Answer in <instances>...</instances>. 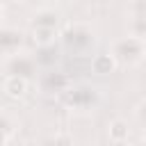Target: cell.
Instances as JSON below:
<instances>
[{"mask_svg":"<svg viewBox=\"0 0 146 146\" xmlns=\"http://www.w3.org/2000/svg\"><path fill=\"white\" fill-rule=\"evenodd\" d=\"M41 146H75V137L71 132H55L50 139H46Z\"/></svg>","mask_w":146,"mask_h":146,"instance_id":"cell-14","label":"cell"},{"mask_svg":"<svg viewBox=\"0 0 146 146\" xmlns=\"http://www.w3.org/2000/svg\"><path fill=\"white\" fill-rule=\"evenodd\" d=\"M91 68H94V73H98V75H107V73H112V71L116 68V62H114V57H112L110 52H100V55H96V57L91 59Z\"/></svg>","mask_w":146,"mask_h":146,"instance_id":"cell-11","label":"cell"},{"mask_svg":"<svg viewBox=\"0 0 146 146\" xmlns=\"http://www.w3.org/2000/svg\"><path fill=\"white\" fill-rule=\"evenodd\" d=\"M18 125H21L18 116L11 110L0 107V146H7V141L18 132Z\"/></svg>","mask_w":146,"mask_h":146,"instance_id":"cell-7","label":"cell"},{"mask_svg":"<svg viewBox=\"0 0 146 146\" xmlns=\"http://www.w3.org/2000/svg\"><path fill=\"white\" fill-rule=\"evenodd\" d=\"M125 144H128V146H144V139H141V137H139V139H137V141H125Z\"/></svg>","mask_w":146,"mask_h":146,"instance_id":"cell-17","label":"cell"},{"mask_svg":"<svg viewBox=\"0 0 146 146\" xmlns=\"http://www.w3.org/2000/svg\"><path fill=\"white\" fill-rule=\"evenodd\" d=\"M2 68H5V75H14V78H23V80L32 82L36 78L39 64H36L34 55H30L27 50H18L14 55L2 57Z\"/></svg>","mask_w":146,"mask_h":146,"instance_id":"cell-3","label":"cell"},{"mask_svg":"<svg viewBox=\"0 0 146 146\" xmlns=\"http://www.w3.org/2000/svg\"><path fill=\"white\" fill-rule=\"evenodd\" d=\"M2 18H5V2L0 0V25H2Z\"/></svg>","mask_w":146,"mask_h":146,"instance_id":"cell-18","label":"cell"},{"mask_svg":"<svg viewBox=\"0 0 146 146\" xmlns=\"http://www.w3.org/2000/svg\"><path fill=\"white\" fill-rule=\"evenodd\" d=\"M43 87H50L48 91H64L66 89V78L62 75V73H48L46 78H43Z\"/></svg>","mask_w":146,"mask_h":146,"instance_id":"cell-13","label":"cell"},{"mask_svg":"<svg viewBox=\"0 0 146 146\" xmlns=\"http://www.w3.org/2000/svg\"><path fill=\"white\" fill-rule=\"evenodd\" d=\"M128 16H146V0H128Z\"/></svg>","mask_w":146,"mask_h":146,"instance_id":"cell-15","label":"cell"},{"mask_svg":"<svg viewBox=\"0 0 146 146\" xmlns=\"http://www.w3.org/2000/svg\"><path fill=\"white\" fill-rule=\"evenodd\" d=\"M27 87H30V82L27 80H23V78H14V75H5V80H2V91H5V96H9V98H23L25 94H27Z\"/></svg>","mask_w":146,"mask_h":146,"instance_id":"cell-9","label":"cell"},{"mask_svg":"<svg viewBox=\"0 0 146 146\" xmlns=\"http://www.w3.org/2000/svg\"><path fill=\"white\" fill-rule=\"evenodd\" d=\"M25 39H27L25 30L14 25H0V57L25 50Z\"/></svg>","mask_w":146,"mask_h":146,"instance_id":"cell-5","label":"cell"},{"mask_svg":"<svg viewBox=\"0 0 146 146\" xmlns=\"http://www.w3.org/2000/svg\"><path fill=\"white\" fill-rule=\"evenodd\" d=\"M16 2H23V0H16Z\"/></svg>","mask_w":146,"mask_h":146,"instance_id":"cell-20","label":"cell"},{"mask_svg":"<svg viewBox=\"0 0 146 146\" xmlns=\"http://www.w3.org/2000/svg\"><path fill=\"white\" fill-rule=\"evenodd\" d=\"M50 2H64V0H50Z\"/></svg>","mask_w":146,"mask_h":146,"instance_id":"cell-19","label":"cell"},{"mask_svg":"<svg viewBox=\"0 0 146 146\" xmlns=\"http://www.w3.org/2000/svg\"><path fill=\"white\" fill-rule=\"evenodd\" d=\"M59 39L64 41L66 48L75 50V52H82L87 48H91L96 43V34L91 30L89 23H68L64 30H59Z\"/></svg>","mask_w":146,"mask_h":146,"instance_id":"cell-4","label":"cell"},{"mask_svg":"<svg viewBox=\"0 0 146 146\" xmlns=\"http://www.w3.org/2000/svg\"><path fill=\"white\" fill-rule=\"evenodd\" d=\"M59 11L57 9H50V7H43V9H36L32 16H30V30H39V27H46V30H59Z\"/></svg>","mask_w":146,"mask_h":146,"instance_id":"cell-6","label":"cell"},{"mask_svg":"<svg viewBox=\"0 0 146 146\" xmlns=\"http://www.w3.org/2000/svg\"><path fill=\"white\" fill-rule=\"evenodd\" d=\"M128 34L137 39H146V16H128Z\"/></svg>","mask_w":146,"mask_h":146,"instance_id":"cell-12","label":"cell"},{"mask_svg":"<svg viewBox=\"0 0 146 146\" xmlns=\"http://www.w3.org/2000/svg\"><path fill=\"white\" fill-rule=\"evenodd\" d=\"M110 55L114 57L116 66H141L146 57V39H137L130 34L114 39L110 46Z\"/></svg>","mask_w":146,"mask_h":146,"instance_id":"cell-1","label":"cell"},{"mask_svg":"<svg viewBox=\"0 0 146 146\" xmlns=\"http://www.w3.org/2000/svg\"><path fill=\"white\" fill-rule=\"evenodd\" d=\"M62 100L64 105L71 110V112H78V114H89L98 107L100 103V91L87 82H80V84H73V87H66L62 91Z\"/></svg>","mask_w":146,"mask_h":146,"instance_id":"cell-2","label":"cell"},{"mask_svg":"<svg viewBox=\"0 0 146 146\" xmlns=\"http://www.w3.org/2000/svg\"><path fill=\"white\" fill-rule=\"evenodd\" d=\"M30 36L32 41L43 48V46H55V41L59 39V30H46V27H39V30H30Z\"/></svg>","mask_w":146,"mask_h":146,"instance_id":"cell-10","label":"cell"},{"mask_svg":"<svg viewBox=\"0 0 146 146\" xmlns=\"http://www.w3.org/2000/svg\"><path fill=\"white\" fill-rule=\"evenodd\" d=\"M144 112H146V100H144V98H139V100H137V105H135V110H132L135 121H137V125H139V128H144Z\"/></svg>","mask_w":146,"mask_h":146,"instance_id":"cell-16","label":"cell"},{"mask_svg":"<svg viewBox=\"0 0 146 146\" xmlns=\"http://www.w3.org/2000/svg\"><path fill=\"white\" fill-rule=\"evenodd\" d=\"M107 139L112 144H125L130 141V123L125 119H114L107 125Z\"/></svg>","mask_w":146,"mask_h":146,"instance_id":"cell-8","label":"cell"}]
</instances>
